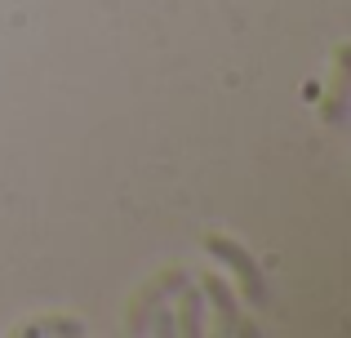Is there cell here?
<instances>
[{"label": "cell", "instance_id": "1", "mask_svg": "<svg viewBox=\"0 0 351 338\" xmlns=\"http://www.w3.org/2000/svg\"><path fill=\"white\" fill-rule=\"evenodd\" d=\"M205 245H209V254H218V258H223L227 267H232L236 276H240V289H245L249 303H254V307H267V303H271V294H267V280H263V271H258V263L249 258L245 250H240L232 236L209 232V236H205Z\"/></svg>", "mask_w": 351, "mask_h": 338}, {"label": "cell", "instance_id": "2", "mask_svg": "<svg viewBox=\"0 0 351 338\" xmlns=\"http://www.w3.org/2000/svg\"><path fill=\"white\" fill-rule=\"evenodd\" d=\"M187 271L182 267H173V271H160V276L152 280V285L138 294V303H134V316H129V330L134 334H143V330H152V321H156V312H160L169 298H178V289L187 285Z\"/></svg>", "mask_w": 351, "mask_h": 338}, {"label": "cell", "instance_id": "3", "mask_svg": "<svg viewBox=\"0 0 351 338\" xmlns=\"http://www.w3.org/2000/svg\"><path fill=\"white\" fill-rule=\"evenodd\" d=\"M200 294H205L209 303H214V312H218V330H223V334H245V338H254V325H245V321H240L236 294H232V289H227L218 276H209Z\"/></svg>", "mask_w": 351, "mask_h": 338}, {"label": "cell", "instance_id": "4", "mask_svg": "<svg viewBox=\"0 0 351 338\" xmlns=\"http://www.w3.org/2000/svg\"><path fill=\"white\" fill-rule=\"evenodd\" d=\"M178 334H187V338H196V334H205V294H200V289H191V280L187 285L178 289Z\"/></svg>", "mask_w": 351, "mask_h": 338}, {"label": "cell", "instance_id": "5", "mask_svg": "<svg viewBox=\"0 0 351 338\" xmlns=\"http://www.w3.org/2000/svg\"><path fill=\"white\" fill-rule=\"evenodd\" d=\"M347 49H338V80H334V94H329V107H325V121L329 125H343V112H347Z\"/></svg>", "mask_w": 351, "mask_h": 338}, {"label": "cell", "instance_id": "6", "mask_svg": "<svg viewBox=\"0 0 351 338\" xmlns=\"http://www.w3.org/2000/svg\"><path fill=\"white\" fill-rule=\"evenodd\" d=\"M23 338H40V334H85V325L80 321H67V316H49V321H36V325H27V330H18Z\"/></svg>", "mask_w": 351, "mask_h": 338}]
</instances>
